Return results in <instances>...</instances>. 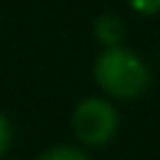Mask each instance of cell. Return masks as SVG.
<instances>
[{"label": "cell", "mask_w": 160, "mask_h": 160, "mask_svg": "<svg viewBox=\"0 0 160 160\" xmlns=\"http://www.w3.org/2000/svg\"><path fill=\"white\" fill-rule=\"evenodd\" d=\"M128 5L142 18H152L160 12V0H128Z\"/></svg>", "instance_id": "8992f818"}, {"label": "cell", "mask_w": 160, "mask_h": 160, "mask_svg": "<svg viewBox=\"0 0 160 160\" xmlns=\"http://www.w3.org/2000/svg\"><path fill=\"white\" fill-rule=\"evenodd\" d=\"M12 145V122L10 118L0 110V158H5V152Z\"/></svg>", "instance_id": "5b68a950"}, {"label": "cell", "mask_w": 160, "mask_h": 160, "mask_svg": "<svg viewBox=\"0 0 160 160\" xmlns=\"http://www.w3.org/2000/svg\"><path fill=\"white\" fill-rule=\"evenodd\" d=\"M0 160H20V158H0Z\"/></svg>", "instance_id": "52a82bcc"}, {"label": "cell", "mask_w": 160, "mask_h": 160, "mask_svg": "<svg viewBox=\"0 0 160 160\" xmlns=\"http://www.w3.org/2000/svg\"><path fill=\"white\" fill-rule=\"evenodd\" d=\"M92 80L108 98L135 100L148 92L152 75H150L148 62L138 52L122 45H112L98 52L92 62Z\"/></svg>", "instance_id": "6da1fadb"}, {"label": "cell", "mask_w": 160, "mask_h": 160, "mask_svg": "<svg viewBox=\"0 0 160 160\" xmlns=\"http://www.w3.org/2000/svg\"><path fill=\"white\" fill-rule=\"evenodd\" d=\"M92 38H95L102 48L122 45V40H125V22H122L120 15H115V12H102V15H98L95 22H92Z\"/></svg>", "instance_id": "3957f363"}, {"label": "cell", "mask_w": 160, "mask_h": 160, "mask_svg": "<svg viewBox=\"0 0 160 160\" xmlns=\"http://www.w3.org/2000/svg\"><path fill=\"white\" fill-rule=\"evenodd\" d=\"M70 128L72 135L80 140V145L105 148L120 130V112L110 100L100 95H90L72 108Z\"/></svg>", "instance_id": "7a4b0ae2"}, {"label": "cell", "mask_w": 160, "mask_h": 160, "mask_svg": "<svg viewBox=\"0 0 160 160\" xmlns=\"http://www.w3.org/2000/svg\"><path fill=\"white\" fill-rule=\"evenodd\" d=\"M35 160H92V158L80 145H52L42 150Z\"/></svg>", "instance_id": "277c9868"}]
</instances>
